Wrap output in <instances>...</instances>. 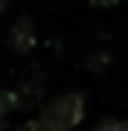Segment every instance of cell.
Here are the masks:
<instances>
[{"label": "cell", "mask_w": 128, "mask_h": 131, "mask_svg": "<svg viewBox=\"0 0 128 131\" xmlns=\"http://www.w3.org/2000/svg\"><path fill=\"white\" fill-rule=\"evenodd\" d=\"M85 119V96L82 93H64L44 105L38 117V131H73Z\"/></svg>", "instance_id": "6da1fadb"}, {"label": "cell", "mask_w": 128, "mask_h": 131, "mask_svg": "<svg viewBox=\"0 0 128 131\" xmlns=\"http://www.w3.org/2000/svg\"><path fill=\"white\" fill-rule=\"evenodd\" d=\"M9 47L15 52H29L35 47V24H32V18L15 20V26L9 32Z\"/></svg>", "instance_id": "7a4b0ae2"}, {"label": "cell", "mask_w": 128, "mask_h": 131, "mask_svg": "<svg viewBox=\"0 0 128 131\" xmlns=\"http://www.w3.org/2000/svg\"><path fill=\"white\" fill-rule=\"evenodd\" d=\"M15 108H20V96L15 90H0V128H3L9 111H15Z\"/></svg>", "instance_id": "3957f363"}, {"label": "cell", "mask_w": 128, "mask_h": 131, "mask_svg": "<svg viewBox=\"0 0 128 131\" xmlns=\"http://www.w3.org/2000/svg\"><path fill=\"white\" fill-rule=\"evenodd\" d=\"M93 131H128V122H125V119H105V122H99Z\"/></svg>", "instance_id": "277c9868"}, {"label": "cell", "mask_w": 128, "mask_h": 131, "mask_svg": "<svg viewBox=\"0 0 128 131\" xmlns=\"http://www.w3.org/2000/svg\"><path fill=\"white\" fill-rule=\"evenodd\" d=\"M90 3H93V6H99V9H108V6H114L117 0H90Z\"/></svg>", "instance_id": "5b68a950"}, {"label": "cell", "mask_w": 128, "mask_h": 131, "mask_svg": "<svg viewBox=\"0 0 128 131\" xmlns=\"http://www.w3.org/2000/svg\"><path fill=\"white\" fill-rule=\"evenodd\" d=\"M20 131H38V122H29V125H24Z\"/></svg>", "instance_id": "8992f818"}, {"label": "cell", "mask_w": 128, "mask_h": 131, "mask_svg": "<svg viewBox=\"0 0 128 131\" xmlns=\"http://www.w3.org/2000/svg\"><path fill=\"white\" fill-rule=\"evenodd\" d=\"M9 3H12V0H0V12H3V9H6Z\"/></svg>", "instance_id": "52a82bcc"}]
</instances>
